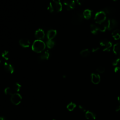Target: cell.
Segmentation results:
<instances>
[{"mask_svg": "<svg viewBox=\"0 0 120 120\" xmlns=\"http://www.w3.org/2000/svg\"><path fill=\"white\" fill-rule=\"evenodd\" d=\"M62 6L59 0H52L48 7V10L52 13H57L62 10Z\"/></svg>", "mask_w": 120, "mask_h": 120, "instance_id": "1", "label": "cell"}, {"mask_svg": "<svg viewBox=\"0 0 120 120\" xmlns=\"http://www.w3.org/2000/svg\"><path fill=\"white\" fill-rule=\"evenodd\" d=\"M45 45L44 42L41 40H35L32 45V50L37 53H39L42 52L45 50Z\"/></svg>", "mask_w": 120, "mask_h": 120, "instance_id": "2", "label": "cell"}, {"mask_svg": "<svg viewBox=\"0 0 120 120\" xmlns=\"http://www.w3.org/2000/svg\"><path fill=\"white\" fill-rule=\"evenodd\" d=\"M83 18L82 13L80 11H75L72 15V22L75 25H79L82 22Z\"/></svg>", "mask_w": 120, "mask_h": 120, "instance_id": "3", "label": "cell"}, {"mask_svg": "<svg viewBox=\"0 0 120 120\" xmlns=\"http://www.w3.org/2000/svg\"><path fill=\"white\" fill-rule=\"evenodd\" d=\"M106 15L103 11L97 12L94 17V20L96 23L100 24L106 20Z\"/></svg>", "mask_w": 120, "mask_h": 120, "instance_id": "4", "label": "cell"}, {"mask_svg": "<svg viewBox=\"0 0 120 120\" xmlns=\"http://www.w3.org/2000/svg\"><path fill=\"white\" fill-rule=\"evenodd\" d=\"M100 45L103 47V51L105 52L110 51L112 46V43L107 39H103L100 41Z\"/></svg>", "mask_w": 120, "mask_h": 120, "instance_id": "5", "label": "cell"}, {"mask_svg": "<svg viewBox=\"0 0 120 120\" xmlns=\"http://www.w3.org/2000/svg\"><path fill=\"white\" fill-rule=\"evenodd\" d=\"M22 100V96L18 93H15L11 95V101L12 103L15 105H19L21 102Z\"/></svg>", "mask_w": 120, "mask_h": 120, "instance_id": "6", "label": "cell"}, {"mask_svg": "<svg viewBox=\"0 0 120 120\" xmlns=\"http://www.w3.org/2000/svg\"><path fill=\"white\" fill-rule=\"evenodd\" d=\"M64 5L67 10H71L75 8V3L74 0H65Z\"/></svg>", "mask_w": 120, "mask_h": 120, "instance_id": "7", "label": "cell"}, {"mask_svg": "<svg viewBox=\"0 0 120 120\" xmlns=\"http://www.w3.org/2000/svg\"><path fill=\"white\" fill-rule=\"evenodd\" d=\"M118 22L115 19L108 20V30H111L115 29L118 26Z\"/></svg>", "mask_w": 120, "mask_h": 120, "instance_id": "8", "label": "cell"}, {"mask_svg": "<svg viewBox=\"0 0 120 120\" xmlns=\"http://www.w3.org/2000/svg\"><path fill=\"white\" fill-rule=\"evenodd\" d=\"M90 77L91 82L94 84H98L100 82V76L98 73H92Z\"/></svg>", "mask_w": 120, "mask_h": 120, "instance_id": "9", "label": "cell"}, {"mask_svg": "<svg viewBox=\"0 0 120 120\" xmlns=\"http://www.w3.org/2000/svg\"><path fill=\"white\" fill-rule=\"evenodd\" d=\"M104 13L106 15L109 16H113L115 12V9L112 7H107L104 8V9L103 10Z\"/></svg>", "mask_w": 120, "mask_h": 120, "instance_id": "10", "label": "cell"}, {"mask_svg": "<svg viewBox=\"0 0 120 120\" xmlns=\"http://www.w3.org/2000/svg\"><path fill=\"white\" fill-rule=\"evenodd\" d=\"M45 36V32L44 30L41 29H39L37 30L35 33V37L37 39V40H42Z\"/></svg>", "mask_w": 120, "mask_h": 120, "instance_id": "11", "label": "cell"}, {"mask_svg": "<svg viewBox=\"0 0 120 120\" xmlns=\"http://www.w3.org/2000/svg\"><path fill=\"white\" fill-rule=\"evenodd\" d=\"M98 31L101 32H104L106 29H108V20H105L104 22L99 24L98 25Z\"/></svg>", "mask_w": 120, "mask_h": 120, "instance_id": "12", "label": "cell"}, {"mask_svg": "<svg viewBox=\"0 0 120 120\" xmlns=\"http://www.w3.org/2000/svg\"><path fill=\"white\" fill-rule=\"evenodd\" d=\"M4 67L5 70L9 73L12 74L14 72V68L10 63L5 62L4 64Z\"/></svg>", "mask_w": 120, "mask_h": 120, "instance_id": "13", "label": "cell"}, {"mask_svg": "<svg viewBox=\"0 0 120 120\" xmlns=\"http://www.w3.org/2000/svg\"><path fill=\"white\" fill-rule=\"evenodd\" d=\"M57 34V31L55 30L51 29L48 30L47 32V38L48 40H52L56 36Z\"/></svg>", "mask_w": 120, "mask_h": 120, "instance_id": "14", "label": "cell"}, {"mask_svg": "<svg viewBox=\"0 0 120 120\" xmlns=\"http://www.w3.org/2000/svg\"><path fill=\"white\" fill-rule=\"evenodd\" d=\"M85 117L89 120H94L96 119V114L92 111H87L85 114Z\"/></svg>", "mask_w": 120, "mask_h": 120, "instance_id": "15", "label": "cell"}, {"mask_svg": "<svg viewBox=\"0 0 120 120\" xmlns=\"http://www.w3.org/2000/svg\"><path fill=\"white\" fill-rule=\"evenodd\" d=\"M19 43L20 45L24 48L29 47L30 44V41L27 39H21L19 40Z\"/></svg>", "mask_w": 120, "mask_h": 120, "instance_id": "16", "label": "cell"}, {"mask_svg": "<svg viewBox=\"0 0 120 120\" xmlns=\"http://www.w3.org/2000/svg\"><path fill=\"white\" fill-rule=\"evenodd\" d=\"M50 56V53L48 51H45L41 54L39 57V60L40 61H44L48 59Z\"/></svg>", "mask_w": 120, "mask_h": 120, "instance_id": "17", "label": "cell"}, {"mask_svg": "<svg viewBox=\"0 0 120 120\" xmlns=\"http://www.w3.org/2000/svg\"><path fill=\"white\" fill-rule=\"evenodd\" d=\"M83 17L86 19H89L92 15V11L90 9H85L82 13Z\"/></svg>", "mask_w": 120, "mask_h": 120, "instance_id": "18", "label": "cell"}, {"mask_svg": "<svg viewBox=\"0 0 120 120\" xmlns=\"http://www.w3.org/2000/svg\"><path fill=\"white\" fill-rule=\"evenodd\" d=\"M112 36L115 40H118L120 38V30L115 29L112 32Z\"/></svg>", "mask_w": 120, "mask_h": 120, "instance_id": "19", "label": "cell"}, {"mask_svg": "<svg viewBox=\"0 0 120 120\" xmlns=\"http://www.w3.org/2000/svg\"><path fill=\"white\" fill-rule=\"evenodd\" d=\"M113 51L115 54H120V42L114 45L113 46Z\"/></svg>", "mask_w": 120, "mask_h": 120, "instance_id": "20", "label": "cell"}, {"mask_svg": "<svg viewBox=\"0 0 120 120\" xmlns=\"http://www.w3.org/2000/svg\"><path fill=\"white\" fill-rule=\"evenodd\" d=\"M21 88V85L18 82H16L14 84L12 89L13 90L15 93H17L20 91Z\"/></svg>", "mask_w": 120, "mask_h": 120, "instance_id": "21", "label": "cell"}, {"mask_svg": "<svg viewBox=\"0 0 120 120\" xmlns=\"http://www.w3.org/2000/svg\"><path fill=\"white\" fill-rule=\"evenodd\" d=\"M90 30L92 33L94 34H96L98 31V25L94 24H91L90 25Z\"/></svg>", "mask_w": 120, "mask_h": 120, "instance_id": "22", "label": "cell"}, {"mask_svg": "<svg viewBox=\"0 0 120 120\" xmlns=\"http://www.w3.org/2000/svg\"><path fill=\"white\" fill-rule=\"evenodd\" d=\"M81 56L83 57H87L90 54V51L88 49H85L82 50L80 53Z\"/></svg>", "mask_w": 120, "mask_h": 120, "instance_id": "23", "label": "cell"}, {"mask_svg": "<svg viewBox=\"0 0 120 120\" xmlns=\"http://www.w3.org/2000/svg\"><path fill=\"white\" fill-rule=\"evenodd\" d=\"M4 93L6 95H12L14 93H15L13 90L12 88H11L10 87H7L4 90Z\"/></svg>", "mask_w": 120, "mask_h": 120, "instance_id": "24", "label": "cell"}, {"mask_svg": "<svg viewBox=\"0 0 120 120\" xmlns=\"http://www.w3.org/2000/svg\"><path fill=\"white\" fill-rule=\"evenodd\" d=\"M46 45L48 48L51 49L54 47L55 45V43L52 40H48L46 41Z\"/></svg>", "mask_w": 120, "mask_h": 120, "instance_id": "25", "label": "cell"}, {"mask_svg": "<svg viewBox=\"0 0 120 120\" xmlns=\"http://www.w3.org/2000/svg\"><path fill=\"white\" fill-rule=\"evenodd\" d=\"M75 107H76L75 104L74 103H73V102H70L67 105V108L68 109V111H72L75 108Z\"/></svg>", "mask_w": 120, "mask_h": 120, "instance_id": "26", "label": "cell"}, {"mask_svg": "<svg viewBox=\"0 0 120 120\" xmlns=\"http://www.w3.org/2000/svg\"><path fill=\"white\" fill-rule=\"evenodd\" d=\"M1 56L3 58H4V59H5L6 60H8L9 59V58L10 57L9 52L8 51H4L2 53Z\"/></svg>", "mask_w": 120, "mask_h": 120, "instance_id": "27", "label": "cell"}, {"mask_svg": "<svg viewBox=\"0 0 120 120\" xmlns=\"http://www.w3.org/2000/svg\"><path fill=\"white\" fill-rule=\"evenodd\" d=\"M112 65L115 66H120V56L115 58L112 61Z\"/></svg>", "mask_w": 120, "mask_h": 120, "instance_id": "28", "label": "cell"}, {"mask_svg": "<svg viewBox=\"0 0 120 120\" xmlns=\"http://www.w3.org/2000/svg\"><path fill=\"white\" fill-rule=\"evenodd\" d=\"M96 71L99 73H103L105 71V68L103 66H99L97 68Z\"/></svg>", "mask_w": 120, "mask_h": 120, "instance_id": "29", "label": "cell"}, {"mask_svg": "<svg viewBox=\"0 0 120 120\" xmlns=\"http://www.w3.org/2000/svg\"><path fill=\"white\" fill-rule=\"evenodd\" d=\"M78 107H79V109L80 110H81L82 111V112H86V108L83 105H79Z\"/></svg>", "mask_w": 120, "mask_h": 120, "instance_id": "30", "label": "cell"}, {"mask_svg": "<svg viewBox=\"0 0 120 120\" xmlns=\"http://www.w3.org/2000/svg\"><path fill=\"white\" fill-rule=\"evenodd\" d=\"M99 49H100V47L99 46H95V47H94L93 48H92V51L93 52H96L98 51Z\"/></svg>", "mask_w": 120, "mask_h": 120, "instance_id": "31", "label": "cell"}, {"mask_svg": "<svg viewBox=\"0 0 120 120\" xmlns=\"http://www.w3.org/2000/svg\"><path fill=\"white\" fill-rule=\"evenodd\" d=\"M84 0H76V2L78 3V4L81 5L82 4H83Z\"/></svg>", "mask_w": 120, "mask_h": 120, "instance_id": "32", "label": "cell"}, {"mask_svg": "<svg viewBox=\"0 0 120 120\" xmlns=\"http://www.w3.org/2000/svg\"><path fill=\"white\" fill-rule=\"evenodd\" d=\"M115 110V111H116V112H118V111H120V105L116 106Z\"/></svg>", "mask_w": 120, "mask_h": 120, "instance_id": "33", "label": "cell"}, {"mask_svg": "<svg viewBox=\"0 0 120 120\" xmlns=\"http://www.w3.org/2000/svg\"><path fill=\"white\" fill-rule=\"evenodd\" d=\"M0 120H6V119L3 116H0Z\"/></svg>", "mask_w": 120, "mask_h": 120, "instance_id": "34", "label": "cell"}, {"mask_svg": "<svg viewBox=\"0 0 120 120\" xmlns=\"http://www.w3.org/2000/svg\"><path fill=\"white\" fill-rule=\"evenodd\" d=\"M118 101L120 103V95L118 97Z\"/></svg>", "mask_w": 120, "mask_h": 120, "instance_id": "35", "label": "cell"}, {"mask_svg": "<svg viewBox=\"0 0 120 120\" xmlns=\"http://www.w3.org/2000/svg\"><path fill=\"white\" fill-rule=\"evenodd\" d=\"M118 0H113V1H117Z\"/></svg>", "mask_w": 120, "mask_h": 120, "instance_id": "36", "label": "cell"}, {"mask_svg": "<svg viewBox=\"0 0 120 120\" xmlns=\"http://www.w3.org/2000/svg\"><path fill=\"white\" fill-rule=\"evenodd\" d=\"M0 63H1V60H0Z\"/></svg>", "mask_w": 120, "mask_h": 120, "instance_id": "37", "label": "cell"}, {"mask_svg": "<svg viewBox=\"0 0 120 120\" xmlns=\"http://www.w3.org/2000/svg\"></svg>", "mask_w": 120, "mask_h": 120, "instance_id": "38", "label": "cell"}]
</instances>
